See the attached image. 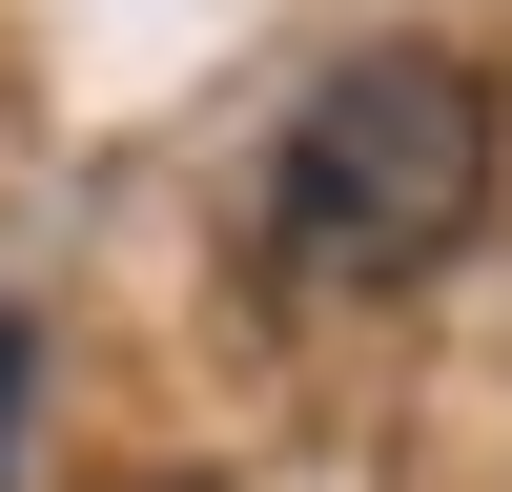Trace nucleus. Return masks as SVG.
<instances>
[{
	"mask_svg": "<svg viewBox=\"0 0 512 492\" xmlns=\"http://www.w3.org/2000/svg\"><path fill=\"white\" fill-rule=\"evenodd\" d=\"M164 492H205V472H164Z\"/></svg>",
	"mask_w": 512,
	"mask_h": 492,
	"instance_id": "3",
	"label": "nucleus"
},
{
	"mask_svg": "<svg viewBox=\"0 0 512 492\" xmlns=\"http://www.w3.org/2000/svg\"><path fill=\"white\" fill-rule=\"evenodd\" d=\"M492 226V82L451 41H369L267 144V267L287 287H431Z\"/></svg>",
	"mask_w": 512,
	"mask_h": 492,
	"instance_id": "1",
	"label": "nucleus"
},
{
	"mask_svg": "<svg viewBox=\"0 0 512 492\" xmlns=\"http://www.w3.org/2000/svg\"><path fill=\"white\" fill-rule=\"evenodd\" d=\"M21 390H41V328L0 308V451H21Z\"/></svg>",
	"mask_w": 512,
	"mask_h": 492,
	"instance_id": "2",
	"label": "nucleus"
}]
</instances>
